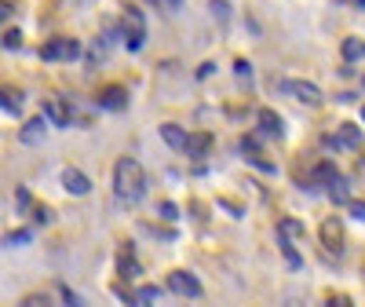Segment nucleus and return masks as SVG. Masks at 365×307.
Segmentation results:
<instances>
[{"instance_id": "nucleus-1", "label": "nucleus", "mask_w": 365, "mask_h": 307, "mask_svg": "<svg viewBox=\"0 0 365 307\" xmlns=\"http://www.w3.org/2000/svg\"><path fill=\"white\" fill-rule=\"evenodd\" d=\"M113 194L120 205H135L146 194V172L135 158H117L113 165Z\"/></svg>"}, {"instance_id": "nucleus-2", "label": "nucleus", "mask_w": 365, "mask_h": 307, "mask_svg": "<svg viewBox=\"0 0 365 307\" xmlns=\"http://www.w3.org/2000/svg\"><path fill=\"white\" fill-rule=\"evenodd\" d=\"M143 44H146L143 11H139V8H128V11H125V48H128V51H139Z\"/></svg>"}, {"instance_id": "nucleus-3", "label": "nucleus", "mask_w": 365, "mask_h": 307, "mask_svg": "<svg viewBox=\"0 0 365 307\" xmlns=\"http://www.w3.org/2000/svg\"><path fill=\"white\" fill-rule=\"evenodd\" d=\"M285 96H292L296 103H303V106H322V88L318 84H307V81H282L278 84Z\"/></svg>"}, {"instance_id": "nucleus-4", "label": "nucleus", "mask_w": 365, "mask_h": 307, "mask_svg": "<svg viewBox=\"0 0 365 307\" xmlns=\"http://www.w3.org/2000/svg\"><path fill=\"white\" fill-rule=\"evenodd\" d=\"M77 55H81V44L70 41V37H55V41H48V44L41 48V59H44V63H58V59H77Z\"/></svg>"}, {"instance_id": "nucleus-5", "label": "nucleus", "mask_w": 365, "mask_h": 307, "mask_svg": "<svg viewBox=\"0 0 365 307\" xmlns=\"http://www.w3.org/2000/svg\"><path fill=\"white\" fill-rule=\"evenodd\" d=\"M168 289H172L175 296H187V300L201 296V282L194 278L190 271H172V274H168Z\"/></svg>"}, {"instance_id": "nucleus-6", "label": "nucleus", "mask_w": 365, "mask_h": 307, "mask_svg": "<svg viewBox=\"0 0 365 307\" xmlns=\"http://www.w3.org/2000/svg\"><path fill=\"white\" fill-rule=\"evenodd\" d=\"M48 125H51V121H48L44 114H41V117H34V121H26L22 132H19V143H22V146H37V143H44Z\"/></svg>"}, {"instance_id": "nucleus-7", "label": "nucleus", "mask_w": 365, "mask_h": 307, "mask_svg": "<svg viewBox=\"0 0 365 307\" xmlns=\"http://www.w3.org/2000/svg\"><path fill=\"white\" fill-rule=\"evenodd\" d=\"M44 117L51 121L55 129H70V121H73L66 99H44Z\"/></svg>"}, {"instance_id": "nucleus-8", "label": "nucleus", "mask_w": 365, "mask_h": 307, "mask_svg": "<svg viewBox=\"0 0 365 307\" xmlns=\"http://www.w3.org/2000/svg\"><path fill=\"white\" fill-rule=\"evenodd\" d=\"M63 191L73 194V198H84L91 191V179L81 172V168H63Z\"/></svg>"}, {"instance_id": "nucleus-9", "label": "nucleus", "mask_w": 365, "mask_h": 307, "mask_svg": "<svg viewBox=\"0 0 365 307\" xmlns=\"http://www.w3.org/2000/svg\"><path fill=\"white\" fill-rule=\"evenodd\" d=\"M99 106H103V110H125V106H128V91L120 88V84L103 88V91H99Z\"/></svg>"}, {"instance_id": "nucleus-10", "label": "nucleus", "mask_w": 365, "mask_h": 307, "mask_svg": "<svg viewBox=\"0 0 365 307\" xmlns=\"http://www.w3.org/2000/svg\"><path fill=\"white\" fill-rule=\"evenodd\" d=\"M322 241H325L329 253H340V249H344V227H340V220L329 216V220L322 223Z\"/></svg>"}, {"instance_id": "nucleus-11", "label": "nucleus", "mask_w": 365, "mask_h": 307, "mask_svg": "<svg viewBox=\"0 0 365 307\" xmlns=\"http://www.w3.org/2000/svg\"><path fill=\"white\" fill-rule=\"evenodd\" d=\"M256 125H259V132H263V136H278V139H282V132H285V125H282V117L274 114L270 106H263V110L256 114Z\"/></svg>"}, {"instance_id": "nucleus-12", "label": "nucleus", "mask_w": 365, "mask_h": 307, "mask_svg": "<svg viewBox=\"0 0 365 307\" xmlns=\"http://www.w3.org/2000/svg\"><path fill=\"white\" fill-rule=\"evenodd\" d=\"M161 139H165L172 150H187V139H190V136L182 132L179 125H172V121H168V125H161Z\"/></svg>"}, {"instance_id": "nucleus-13", "label": "nucleus", "mask_w": 365, "mask_h": 307, "mask_svg": "<svg viewBox=\"0 0 365 307\" xmlns=\"http://www.w3.org/2000/svg\"><path fill=\"white\" fill-rule=\"evenodd\" d=\"M208 150H212V136L208 132H194L187 139V154H190V158H205Z\"/></svg>"}, {"instance_id": "nucleus-14", "label": "nucleus", "mask_w": 365, "mask_h": 307, "mask_svg": "<svg viewBox=\"0 0 365 307\" xmlns=\"http://www.w3.org/2000/svg\"><path fill=\"white\" fill-rule=\"evenodd\" d=\"M340 51H344L347 63H358V59H365V41H361V37H347V41L340 44Z\"/></svg>"}, {"instance_id": "nucleus-15", "label": "nucleus", "mask_w": 365, "mask_h": 307, "mask_svg": "<svg viewBox=\"0 0 365 307\" xmlns=\"http://www.w3.org/2000/svg\"><path fill=\"white\" fill-rule=\"evenodd\" d=\"M336 136H340V146H347V150L361 146V132H358L354 125H340V129H336Z\"/></svg>"}, {"instance_id": "nucleus-16", "label": "nucleus", "mask_w": 365, "mask_h": 307, "mask_svg": "<svg viewBox=\"0 0 365 307\" xmlns=\"http://www.w3.org/2000/svg\"><path fill=\"white\" fill-rule=\"evenodd\" d=\"M314 179L329 187V183H336V179H340V172H336V165H332V161H322V165L314 168Z\"/></svg>"}, {"instance_id": "nucleus-17", "label": "nucleus", "mask_w": 365, "mask_h": 307, "mask_svg": "<svg viewBox=\"0 0 365 307\" xmlns=\"http://www.w3.org/2000/svg\"><path fill=\"white\" fill-rule=\"evenodd\" d=\"M329 198L336 201V205H351V191H347V183H344V179L329 183Z\"/></svg>"}, {"instance_id": "nucleus-18", "label": "nucleus", "mask_w": 365, "mask_h": 307, "mask_svg": "<svg viewBox=\"0 0 365 307\" xmlns=\"http://www.w3.org/2000/svg\"><path fill=\"white\" fill-rule=\"evenodd\" d=\"M4 114H11V117L22 114V96H19V91H11V88H4Z\"/></svg>"}, {"instance_id": "nucleus-19", "label": "nucleus", "mask_w": 365, "mask_h": 307, "mask_svg": "<svg viewBox=\"0 0 365 307\" xmlns=\"http://www.w3.org/2000/svg\"><path fill=\"white\" fill-rule=\"evenodd\" d=\"M117 271H120V278H135V274H139V263H135V260H128L125 253H120V260H117Z\"/></svg>"}, {"instance_id": "nucleus-20", "label": "nucleus", "mask_w": 365, "mask_h": 307, "mask_svg": "<svg viewBox=\"0 0 365 307\" xmlns=\"http://www.w3.org/2000/svg\"><path fill=\"white\" fill-rule=\"evenodd\" d=\"M158 296H161V289H158V286H139L132 300H135V303H150V300H158Z\"/></svg>"}, {"instance_id": "nucleus-21", "label": "nucleus", "mask_w": 365, "mask_h": 307, "mask_svg": "<svg viewBox=\"0 0 365 307\" xmlns=\"http://www.w3.org/2000/svg\"><path fill=\"white\" fill-rule=\"evenodd\" d=\"M278 245H282V253H285V260H289V267H299V263H303V260H299V253L292 249V241H289L285 234L278 238Z\"/></svg>"}, {"instance_id": "nucleus-22", "label": "nucleus", "mask_w": 365, "mask_h": 307, "mask_svg": "<svg viewBox=\"0 0 365 307\" xmlns=\"http://www.w3.org/2000/svg\"><path fill=\"white\" fill-rule=\"evenodd\" d=\"M278 234H285V238H299V234H303V227H299L296 220H289V216H285V220L278 223Z\"/></svg>"}, {"instance_id": "nucleus-23", "label": "nucleus", "mask_w": 365, "mask_h": 307, "mask_svg": "<svg viewBox=\"0 0 365 307\" xmlns=\"http://www.w3.org/2000/svg\"><path fill=\"white\" fill-rule=\"evenodd\" d=\"M22 48V34L19 29H4V51H19Z\"/></svg>"}, {"instance_id": "nucleus-24", "label": "nucleus", "mask_w": 365, "mask_h": 307, "mask_svg": "<svg viewBox=\"0 0 365 307\" xmlns=\"http://www.w3.org/2000/svg\"><path fill=\"white\" fill-rule=\"evenodd\" d=\"M29 241H34V234H29V231H11L4 238V245H11V249H15V245H29Z\"/></svg>"}, {"instance_id": "nucleus-25", "label": "nucleus", "mask_w": 365, "mask_h": 307, "mask_svg": "<svg viewBox=\"0 0 365 307\" xmlns=\"http://www.w3.org/2000/svg\"><path fill=\"white\" fill-rule=\"evenodd\" d=\"M208 11L216 15L220 22H227V19H230V4H223V0H212V4H208Z\"/></svg>"}, {"instance_id": "nucleus-26", "label": "nucleus", "mask_w": 365, "mask_h": 307, "mask_svg": "<svg viewBox=\"0 0 365 307\" xmlns=\"http://www.w3.org/2000/svg\"><path fill=\"white\" fill-rule=\"evenodd\" d=\"M158 216H161V220H179L175 201H161V205H158Z\"/></svg>"}, {"instance_id": "nucleus-27", "label": "nucleus", "mask_w": 365, "mask_h": 307, "mask_svg": "<svg viewBox=\"0 0 365 307\" xmlns=\"http://www.w3.org/2000/svg\"><path fill=\"white\" fill-rule=\"evenodd\" d=\"M347 212H351L354 220H361V223H365V201H351V205H347Z\"/></svg>"}, {"instance_id": "nucleus-28", "label": "nucleus", "mask_w": 365, "mask_h": 307, "mask_svg": "<svg viewBox=\"0 0 365 307\" xmlns=\"http://www.w3.org/2000/svg\"><path fill=\"white\" fill-rule=\"evenodd\" d=\"M234 74H237L241 81H245V77H252V66L245 63V59H237V63H234Z\"/></svg>"}, {"instance_id": "nucleus-29", "label": "nucleus", "mask_w": 365, "mask_h": 307, "mask_svg": "<svg viewBox=\"0 0 365 307\" xmlns=\"http://www.w3.org/2000/svg\"><path fill=\"white\" fill-rule=\"evenodd\" d=\"M158 8H161V11H168V15H175V11L182 8V0H161Z\"/></svg>"}, {"instance_id": "nucleus-30", "label": "nucleus", "mask_w": 365, "mask_h": 307, "mask_svg": "<svg viewBox=\"0 0 365 307\" xmlns=\"http://www.w3.org/2000/svg\"><path fill=\"white\" fill-rule=\"evenodd\" d=\"M34 220H37V223H51V208H44V205L34 208Z\"/></svg>"}, {"instance_id": "nucleus-31", "label": "nucleus", "mask_w": 365, "mask_h": 307, "mask_svg": "<svg viewBox=\"0 0 365 307\" xmlns=\"http://www.w3.org/2000/svg\"><path fill=\"white\" fill-rule=\"evenodd\" d=\"M15 205H19V208H29V191H26V187L15 191Z\"/></svg>"}, {"instance_id": "nucleus-32", "label": "nucleus", "mask_w": 365, "mask_h": 307, "mask_svg": "<svg viewBox=\"0 0 365 307\" xmlns=\"http://www.w3.org/2000/svg\"><path fill=\"white\" fill-rule=\"evenodd\" d=\"M41 303H48V300H44V296H26V300H22V307H41Z\"/></svg>"}, {"instance_id": "nucleus-33", "label": "nucleus", "mask_w": 365, "mask_h": 307, "mask_svg": "<svg viewBox=\"0 0 365 307\" xmlns=\"http://www.w3.org/2000/svg\"><path fill=\"white\" fill-rule=\"evenodd\" d=\"M212 74H216V66H212V63H205V66L197 70V77H212Z\"/></svg>"}, {"instance_id": "nucleus-34", "label": "nucleus", "mask_w": 365, "mask_h": 307, "mask_svg": "<svg viewBox=\"0 0 365 307\" xmlns=\"http://www.w3.org/2000/svg\"><path fill=\"white\" fill-rule=\"evenodd\" d=\"M344 4H358V8H365V0H344Z\"/></svg>"}, {"instance_id": "nucleus-35", "label": "nucleus", "mask_w": 365, "mask_h": 307, "mask_svg": "<svg viewBox=\"0 0 365 307\" xmlns=\"http://www.w3.org/2000/svg\"><path fill=\"white\" fill-rule=\"evenodd\" d=\"M146 4H154V8H158V4H161V0H146Z\"/></svg>"}, {"instance_id": "nucleus-36", "label": "nucleus", "mask_w": 365, "mask_h": 307, "mask_svg": "<svg viewBox=\"0 0 365 307\" xmlns=\"http://www.w3.org/2000/svg\"><path fill=\"white\" fill-rule=\"evenodd\" d=\"M361 121H365V106H361Z\"/></svg>"}]
</instances>
